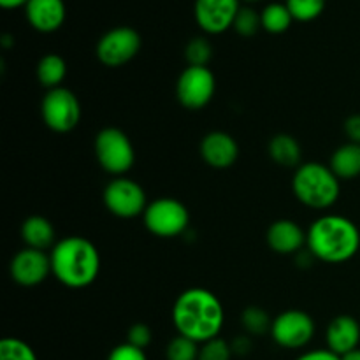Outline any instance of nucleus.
Listing matches in <instances>:
<instances>
[{"mask_svg":"<svg viewBox=\"0 0 360 360\" xmlns=\"http://www.w3.org/2000/svg\"><path fill=\"white\" fill-rule=\"evenodd\" d=\"M266 241L278 255H294L306 246V232L294 220L281 218L269 225Z\"/></svg>","mask_w":360,"mask_h":360,"instance_id":"15","label":"nucleus"},{"mask_svg":"<svg viewBox=\"0 0 360 360\" xmlns=\"http://www.w3.org/2000/svg\"><path fill=\"white\" fill-rule=\"evenodd\" d=\"M172 322L178 334L202 345L220 336L225 309L213 292L193 287L178 295L172 306Z\"/></svg>","mask_w":360,"mask_h":360,"instance_id":"1","label":"nucleus"},{"mask_svg":"<svg viewBox=\"0 0 360 360\" xmlns=\"http://www.w3.org/2000/svg\"><path fill=\"white\" fill-rule=\"evenodd\" d=\"M102 199L109 213L118 218H125V220L141 217L148 207L144 188L127 176H118L109 181L104 188Z\"/></svg>","mask_w":360,"mask_h":360,"instance_id":"8","label":"nucleus"},{"mask_svg":"<svg viewBox=\"0 0 360 360\" xmlns=\"http://www.w3.org/2000/svg\"><path fill=\"white\" fill-rule=\"evenodd\" d=\"M143 221L144 227L157 238H178L188 229L190 213L181 200L160 197L148 204Z\"/></svg>","mask_w":360,"mask_h":360,"instance_id":"6","label":"nucleus"},{"mask_svg":"<svg viewBox=\"0 0 360 360\" xmlns=\"http://www.w3.org/2000/svg\"><path fill=\"white\" fill-rule=\"evenodd\" d=\"M199 343H195L190 338L178 334L169 341L165 348V359L167 360H199Z\"/></svg>","mask_w":360,"mask_h":360,"instance_id":"25","label":"nucleus"},{"mask_svg":"<svg viewBox=\"0 0 360 360\" xmlns=\"http://www.w3.org/2000/svg\"><path fill=\"white\" fill-rule=\"evenodd\" d=\"M143 46L141 34L132 27H116L105 32L95 46L98 62L105 67H122L137 56Z\"/></svg>","mask_w":360,"mask_h":360,"instance_id":"9","label":"nucleus"},{"mask_svg":"<svg viewBox=\"0 0 360 360\" xmlns=\"http://www.w3.org/2000/svg\"><path fill=\"white\" fill-rule=\"evenodd\" d=\"M27 2L28 0H0V6L4 9H16V7L27 6Z\"/></svg>","mask_w":360,"mask_h":360,"instance_id":"35","label":"nucleus"},{"mask_svg":"<svg viewBox=\"0 0 360 360\" xmlns=\"http://www.w3.org/2000/svg\"><path fill=\"white\" fill-rule=\"evenodd\" d=\"M108 360H148L146 354L141 348L132 347L130 343H122L111 350Z\"/></svg>","mask_w":360,"mask_h":360,"instance_id":"31","label":"nucleus"},{"mask_svg":"<svg viewBox=\"0 0 360 360\" xmlns=\"http://www.w3.org/2000/svg\"><path fill=\"white\" fill-rule=\"evenodd\" d=\"M306 246L313 259L326 264H345L357 255L360 231L357 225L341 214H323L309 225Z\"/></svg>","mask_w":360,"mask_h":360,"instance_id":"2","label":"nucleus"},{"mask_svg":"<svg viewBox=\"0 0 360 360\" xmlns=\"http://www.w3.org/2000/svg\"><path fill=\"white\" fill-rule=\"evenodd\" d=\"M232 354L239 355V357H246L250 352L253 350V343H252V336L245 334V336H238L234 341L231 343Z\"/></svg>","mask_w":360,"mask_h":360,"instance_id":"33","label":"nucleus"},{"mask_svg":"<svg viewBox=\"0 0 360 360\" xmlns=\"http://www.w3.org/2000/svg\"><path fill=\"white\" fill-rule=\"evenodd\" d=\"M232 355L234 354H232L231 343L221 340L220 336L202 343L199 350V360H231Z\"/></svg>","mask_w":360,"mask_h":360,"instance_id":"29","label":"nucleus"},{"mask_svg":"<svg viewBox=\"0 0 360 360\" xmlns=\"http://www.w3.org/2000/svg\"><path fill=\"white\" fill-rule=\"evenodd\" d=\"M232 28H234L239 35H243V37H252V35H255L257 32L262 28L260 13H257L253 7H248V6L241 7L238 16H236Z\"/></svg>","mask_w":360,"mask_h":360,"instance_id":"28","label":"nucleus"},{"mask_svg":"<svg viewBox=\"0 0 360 360\" xmlns=\"http://www.w3.org/2000/svg\"><path fill=\"white\" fill-rule=\"evenodd\" d=\"M341 360H360V348H355V350L341 355Z\"/></svg>","mask_w":360,"mask_h":360,"instance_id":"36","label":"nucleus"},{"mask_svg":"<svg viewBox=\"0 0 360 360\" xmlns=\"http://www.w3.org/2000/svg\"><path fill=\"white\" fill-rule=\"evenodd\" d=\"M287 7L297 21H311L326 9L327 0H287Z\"/></svg>","mask_w":360,"mask_h":360,"instance_id":"27","label":"nucleus"},{"mask_svg":"<svg viewBox=\"0 0 360 360\" xmlns=\"http://www.w3.org/2000/svg\"><path fill=\"white\" fill-rule=\"evenodd\" d=\"M292 192L295 199L309 210H329L340 199L341 179L334 174L329 165L306 162L295 169Z\"/></svg>","mask_w":360,"mask_h":360,"instance_id":"4","label":"nucleus"},{"mask_svg":"<svg viewBox=\"0 0 360 360\" xmlns=\"http://www.w3.org/2000/svg\"><path fill=\"white\" fill-rule=\"evenodd\" d=\"M260 20H262V28L269 34H283L290 28L294 16L287 4L271 2L260 11Z\"/></svg>","mask_w":360,"mask_h":360,"instance_id":"22","label":"nucleus"},{"mask_svg":"<svg viewBox=\"0 0 360 360\" xmlns=\"http://www.w3.org/2000/svg\"><path fill=\"white\" fill-rule=\"evenodd\" d=\"M345 136L348 143L360 144V115H352L345 120Z\"/></svg>","mask_w":360,"mask_h":360,"instance_id":"32","label":"nucleus"},{"mask_svg":"<svg viewBox=\"0 0 360 360\" xmlns=\"http://www.w3.org/2000/svg\"><path fill=\"white\" fill-rule=\"evenodd\" d=\"M21 239H23L25 246L34 250H42L46 252L48 248H53L55 243V227L48 218L41 217V214H34V217L25 218L21 224Z\"/></svg>","mask_w":360,"mask_h":360,"instance_id":"18","label":"nucleus"},{"mask_svg":"<svg viewBox=\"0 0 360 360\" xmlns=\"http://www.w3.org/2000/svg\"><path fill=\"white\" fill-rule=\"evenodd\" d=\"M9 273L14 283L20 287H37L51 273V259L42 250H34L25 246L11 259Z\"/></svg>","mask_w":360,"mask_h":360,"instance_id":"12","label":"nucleus"},{"mask_svg":"<svg viewBox=\"0 0 360 360\" xmlns=\"http://www.w3.org/2000/svg\"><path fill=\"white\" fill-rule=\"evenodd\" d=\"M315 320L301 309H287L273 319L271 338L274 343L287 350H301L315 338Z\"/></svg>","mask_w":360,"mask_h":360,"instance_id":"11","label":"nucleus"},{"mask_svg":"<svg viewBox=\"0 0 360 360\" xmlns=\"http://www.w3.org/2000/svg\"><path fill=\"white\" fill-rule=\"evenodd\" d=\"M51 273L67 288H86L101 273V253L97 246L81 236H69L51 248Z\"/></svg>","mask_w":360,"mask_h":360,"instance_id":"3","label":"nucleus"},{"mask_svg":"<svg viewBox=\"0 0 360 360\" xmlns=\"http://www.w3.org/2000/svg\"><path fill=\"white\" fill-rule=\"evenodd\" d=\"M267 153H269L271 160L280 167L297 169L301 165L302 148L299 141L290 134H276L271 137L269 144H267Z\"/></svg>","mask_w":360,"mask_h":360,"instance_id":"19","label":"nucleus"},{"mask_svg":"<svg viewBox=\"0 0 360 360\" xmlns=\"http://www.w3.org/2000/svg\"><path fill=\"white\" fill-rule=\"evenodd\" d=\"M241 326L245 333L252 338L264 336L266 333H271V326H273V319L266 309L260 306H248L245 311L241 313Z\"/></svg>","mask_w":360,"mask_h":360,"instance_id":"23","label":"nucleus"},{"mask_svg":"<svg viewBox=\"0 0 360 360\" xmlns=\"http://www.w3.org/2000/svg\"><path fill=\"white\" fill-rule=\"evenodd\" d=\"M329 167L340 179H355L360 176V144L345 143L330 155Z\"/></svg>","mask_w":360,"mask_h":360,"instance_id":"20","label":"nucleus"},{"mask_svg":"<svg viewBox=\"0 0 360 360\" xmlns=\"http://www.w3.org/2000/svg\"><path fill=\"white\" fill-rule=\"evenodd\" d=\"M327 348L336 355H345L359 348L360 326L357 320L350 315H340L330 320L326 333Z\"/></svg>","mask_w":360,"mask_h":360,"instance_id":"17","label":"nucleus"},{"mask_svg":"<svg viewBox=\"0 0 360 360\" xmlns=\"http://www.w3.org/2000/svg\"><path fill=\"white\" fill-rule=\"evenodd\" d=\"M295 360H341L340 355H336L334 352H330L329 348H316V350H309L306 354L299 355Z\"/></svg>","mask_w":360,"mask_h":360,"instance_id":"34","label":"nucleus"},{"mask_svg":"<svg viewBox=\"0 0 360 360\" xmlns=\"http://www.w3.org/2000/svg\"><path fill=\"white\" fill-rule=\"evenodd\" d=\"M185 58L188 65L193 67H207V63L213 58V46L206 37H192L188 44L185 46Z\"/></svg>","mask_w":360,"mask_h":360,"instance_id":"24","label":"nucleus"},{"mask_svg":"<svg viewBox=\"0 0 360 360\" xmlns=\"http://www.w3.org/2000/svg\"><path fill=\"white\" fill-rule=\"evenodd\" d=\"M0 360H37V355L20 338H4L0 341Z\"/></svg>","mask_w":360,"mask_h":360,"instance_id":"26","label":"nucleus"},{"mask_svg":"<svg viewBox=\"0 0 360 360\" xmlns=\"http://www.w3.org/2000/svg\"><path fill=\"white\" fill-rule=\"evenodd\" d=\"M25 14L32 27L42 34L58 30L65 21V2L63 0H28Z\"/></svg>","mask_w":360,"mask_h":360,"instance_id":"16","label":"nucleus"},{"mask_svg":"<svg viewBox=\"0 0 360 360\" xmlns=\"http://www.w3.org/2000/svg\"><path fill=\"white\" fill-rule=\"evenodd\" d=\"M246 2H257V0H246Z\"/></svg>","mask_w":360,"mask_h":360,"instance_id":"37","label":"nucleus"},{"mask_svg":"<svg viewBox=\"0 0 360 360\" xmlns=\"http://www.w3.org/2000/svg\"><path fill=\"white\" fill-rule=\"evenodd\" d=\"M217 79L210 67L188 65L176 81V98L183 108L199 111L214 97Z\"/></svg>","mask_w":360,"mask_h":360,"instance_id":"10","label":"nucleus"},{"mask_svg":"<svg viewBox=\"0 0 360 360\" xmlns=\"http://www.w3.org/2000/svg\"><path fill=\"white\" fill-rule=\"evenodd\" d=\"M199 151L202 160L217 171L232 167L239 158L238 141L224 130L206 134L200 141Z\"/></svg>","mask_w":360,"mask_h":360,"instance_id":"14","label":"nucleus"},{"mask_svg":"<svg viewBox=\"0 0 360 360\" xmlns=\"http://www.w3.org/2000/svg\"><path fill=\"white\" fill-rule=\"evenodd\" d=\"M151 340H153V333H151L150 327L143 322L134 323L129 329V333H127V343H130L136 348H141V350L150 347Z\"/></svg>","mask_w":360,"mask_h":360,"instance_id":"30","label":"nucleus"},{"mask_svg":"<svg viewBox=\"0 0 360 360\" xmlns=\"http://www.w3.org/2000/svg\"><path fill=\"white\" fill-rule=\"evenodd\" d=\"M239 9V0H195L193 14L197 25L206 34L214 35L232 28Z\"/></svg>","mask_w":360,"mask_h":360,"instance_id":"13","label":"nucleus"},{"mask_svg":"<svg viewBox=\"0 0 360 360\" xmlns=\"http://www.w3.org/2000/svg\"><path fill=\"white\" fill-rule=\"evenodd\" d=\"M94 151L98 165L112 176H125L136 164V150L123 130L105 127L95 136Z\"/></svg>","mask_w":360,"mask_h":360,"instance_id":"5","label":"nucleus"},{"mask_svg":"<svg viewBox=\"0 0 360 360\" xmlns=\"http://www.w3.org/2000/svg\"><path fill=\"white\" fill-rule=\"evenodd\" d=\"M41 116L46 127L53 132H72L81 122L79 98L65 86L48 90L41 102Z\"/></svg>","mask_w":360,"mask_h":360,"instance_id":"7","label":"nucleus"},{"mask_svg":"<svg viewBox=\"0 0 360 360\" xmlns=\"http://www.w3.org/2000/svg\"><path fill=\"white\" fill-rule=\"evenodd\" d=\"M35 74H37V81L41 83V86L53 90V88L62 86L67 76V63L56 53H48L39 60Z\"/></svg>","mask_w":360,"mask_h":360,"instance_id":"21","label":"nucleus"}]
</instances>
